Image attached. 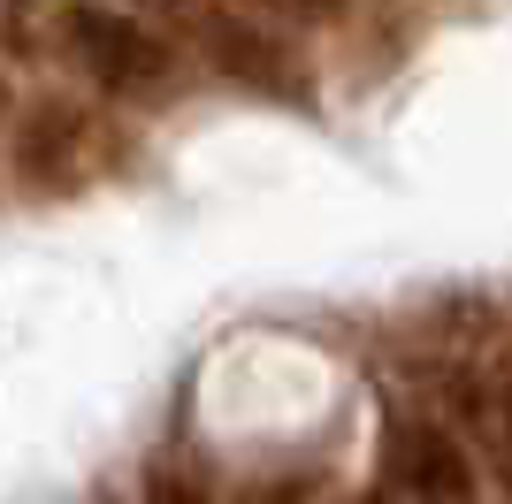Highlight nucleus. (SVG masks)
<instances>
[{"label": "nucleus", "mask_w": 512, "mask_h": 504, "mask_svg": "<svg viewBox=\"0 0 512 504\" xmlns=\"http://www.w3.org/2000/svg\"><path fill=\"white\" fill-rule=\"evenodd\" d=\"M62 54L100 84L107 100H169L184 62L161 31H146L123 8H100V0H69L62 8Z\"/></svg>", "instance_id": "obj_1"}, {"label": "nucleus", "mask_w": 512, "mask_h": 504, "mask_svg": "<svg viewBox=\"0 0 512 504\" xmlns=\"http://www.w3.org/2000/svg\"><path fill=\"white\" fill-rule=\"evenodd\" d=\"M23 16H31L23 0H0V46H16V54H31L39 39H31V23H23Z\"/></svg>", "instance_id": "obj_6"}, {"label": "nucleus", "mask_w": 512, "mask_h": 504, "mask_svg": "<svg viewBox=\"0 0 512 504\" xmlns=\"http://www.w3.org/2000/svg\"><path fill=\"white\" fill-rule=\"evenodd\" d=\"M383 497H474L482 474H474V451L459 443V428L444 420H390L383 428Z\"/></svg>", "instance_id": "obj_4"}, {"label": "nucleus", "mask_w": 512, "mask_h": 504, "mask_svg": "<svg viewBox=\"0 0 512 504\" xmlns=\"http://www.w3.org/2000/svg\"><path fill=\"white\" fill-rule=\"evenodd\" d=\"M16 184L31 199H69V191L92 184V168H100V115L85 100H69V92H46L39 107H23L16 115Z\"/></svg>", "instance_id": "obj_3"}, {"label": "nucleus", "mask_w": 512, "mask_h": 504, "mask_svg": "<svg viewBox=\"0 0 512 504\" xmlns=\"http://www.w3.org/2000/svg\"><path fill=\"white\" fill-rule=\"evenodd\" d=\"M245 8H260V16H283V23H337L352 0H245Z\"/></svg>", "instance_id": "obj_5"}, {"label": "nucleus", "mask_w": 512, "mask_h": 504, "mask_svg": "<svg viewBox=\"0 0 512 504\" xmlns=\"http://www.w3.org/2000/svg\"><path fill=\"white\" fill-rule=\"evenodd\" d=\"M199 54L222 84L253 92V100H283V107H314V69L276 23L245 16V8H199Z\"/></svg>", "instance_id": "obj_2"}, {"label": "nucleus", "mask_w": 512, "mask_h": 504, "mask_svg": "<svg viewBox=\"0 0 512 504\" xmlns=\"http://www.w3.org/2000/svg\"><path fill=\"white\" fill-rule=\"evenodd\" d=\"M8 107H16V92H8V77H0V123H8Z\"/></svg>", "instance_id": "obj_7"}]
</instances>
